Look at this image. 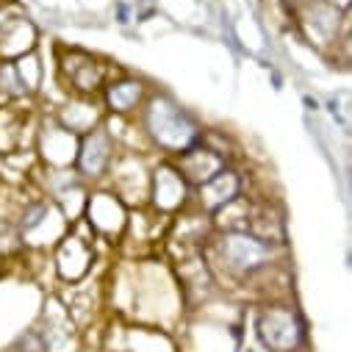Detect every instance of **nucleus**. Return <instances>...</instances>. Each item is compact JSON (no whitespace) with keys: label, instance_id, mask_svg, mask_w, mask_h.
Wrapping results in <instances>:
<instances>
[{"label":"nucleus","instance_id":"nucleus-11","mask_svg":"<svg viewBox=\"0 0 352 352\" xmlns=\"http://www.w3.org/2000/svg\"><path fill=\"white\" fill-rule=\"evenodd\" d=\"M175 166H178V172L184 175V181L189 186H203L225 166V158L217 150H211L206 142H197L178 155V164Z\"/></svg>","mask_w":352,"mask_h":352},{"label":"nucleus","instance_id":"nucleus-10","mask_svg":"<svg viewBox=\"0 0 352 352\" xmlns=\"http://www.w3.org/2000/svg\"><path fill=\"white\" fill-rule=\"evenodd\" d=\"M111 184L122 203H142L150 195V178L144 175V164L136 155H122L111 161Z\"/></svg>","mask_w":352,"mask_h":352},{"label":"nucleus","instance_id":"nucleus-15","mask_svg":"<svg viewBox=\"0 0 352 352\" xmlns=\"http://www.w3.org/2000/svg\"><path fill=\"white\" fill-rule=\"evenodd\" d=\"M106 103L114 114H131L144 103V83L133 78H120L106 83Z\"/></svg>","mask_w":352,"mask_h":352},{"label":"nucleus","instance_id":"nucleus-14","mask_svg":"<svg viewBox=\"0 0 352 352\" xmlns=\"http://www.w3.org/2000/svg\"><path fill=\"white\" fill-rule=\"evenodd\" d=\"M197 189H200V206L208 208V211H219L222 206H228L230 200L239 197V192H241V178H239L233 169L222 166L208 184H203V186H197Z\"/></svg>","mask_w":352,"mask_h":352},{"label":"nucleus","instance_id":"nucleus-2","mask_svg":"<svg viewBox=\"0 0 352 352\" xmlns=\"http://www.w3.org/2000/svg\"><path fill=\"white\" fill-rule=\"evenodd\" d=\"M142 125L144 133L150 136V142L155 147H161L169 155H181L184 150H189L192 144L200 142L203 131L197 128V122L175 103L172 98L164 95H153L147 103H142Z\"/></svg>","mask_w":352,"mask_h":352},{"label":"nucleus","instance_id":"nucleus-17","mask_svg":"<svg viewBox=\"0 0 352 352\" xmlns=\"http://www.w3.org/2000/svg\"><path fill=\"white\" fill-rule=\"evenodd\" d=\"M120 23H128V6L120 3Z\"/></svg>","mask_w":352,"mask_h":352},{"label":"nucleus","instance_id":"nucleus-7","mask_svg":"<svg viewBox=\"0 0 352 352\" xmlns=\"http://www.w3.org/2000/svg\"><path fill=\"white\" fill-rule=\"evenodd\" d=\"M0 9H3V14H0V56L23 58L25 53L34 50L36 31L14 3H6Z\"/></svg>","mask_w":352,"mask_h":352},{"label":"nucleus","instance_id":"nucleus-12","mask_svg":"<svg viewBox=\"0 0 352 352\" xmlns=\"http://www.w3.org/2000/svg\"><path fill=\"white\" fill-rule=\"evenodd\" d=\"M39 144H42V155L50 166L56 169H64L69 164H75V155H78V133L67 131L61 122H47L42 128V136H39Z\"/></svg>","mask_w":352,"mask_h":352},{"label":"nucleus","instance_id":"nucleus-5","mask_svg":"<svg viewBox=\"0 0 352 352\" xmlns=\"http://www.w3.org/2000/svg\"><path fill=\"white\" fill-rule=\"evenodd\" d=\"M258 333L270 349L275 352H292L302 341V324L297 322L294 311L289 308H270L258 319Z\"/></svg>","mask_w":352,"mask_h":352},{"label":"nucleus","instance_id":"nucleus-13","mask_svg":"<svg viewBox=\"0 0 352 352\" xmlns=\"http://www.w3.org/2000/svg\"><path fill=\"white\" fill-rule=\"evenodd\" d=\"M300 23L316 45H327V42H336L341 20H338L336 3H330V0H308L305 12L300 14Z\"/></svg>","mask_w":352,"mask_h":352},{"label":"nucleus","instance_id":"nucleus-16","mask_svg":"<svg viewBox=\"0 0 352 352\" xmlns=\"http://www.w3.org/2000/svg\"><path fill=\"white\" fill-rule=\"evenodd\" d=\"M98 120H100V109L92 103V98H80L67 103L58 122L72 133H89L92 128H98Z\"/></svg>","mask_w":352,"mask_h":352},{"label":"nucleus","instance_id":"nucleus-9","mask_svg":"<svg viewBox=\"0 0 352 352\" xmlns=\"http://www.w3.org/2000/svg\"><path fill=\"white\" fill-rule=\"evenodd\" d=\"M86 219H89L92 233L100 236H120L128 228V214H125V203L111 195V192H98L86 200L83 206Z\"/></svg>","mask_w":352,"mask_h":352},{"label":"nucleus","instance_id":"nucleus-6","mask_svg":"<svg viewBox=\"0 0 352 352\" xmlns=\"http://www.w3.org/2000/svg\"><path fill=\"white\" fill-rule=\"evenodd\" d=\"M92 236H83L80 228H72L69 233H64L58 239L61 244H58V252H56V263H58V275L64 280H80L86 272H89L92 261H95Z\"/></svg>","mask_w":352,"mask_h":352},{"label":"nucleus","instance_id":"nucleus-1","mask_svg":"<svg viewBox=\"0 0 352 352\" xmlns=\"http://www.w3.org/2000/svg\"><path fill=\"white\" fill-rule=\"evenodd\" d=\"M208 258L217 275L225 272L233 280H250L270 270L272 244L247 230H219V236L208 239Z\"/></svg>","mask_w":352,"mask_h":352},{"label":"nucleus","instance_id":"nucleus-4","mask_svg":"<svg viewBox=\"0 0 352 352\" xmlns=\"http://www.w3.org/2000/svg\"><path fill=\"white\" fill-rule=\"evenodd\" d=\"M111 161H114V139L106 128L98 125L89 133H83L78 144V155H75V166L83 178H89V181L103 178Z\"/></svg>","mask_w":352,"mask_h":352},{"label":"nucleus","instance_id":"nucleus-8","mask_svg":"<svg viewBox=\"0 0 352 352\" xmlns=\"http://www.w3.org/2000/svg\"><path fill=\"white\" fill-rule=\"evenodd\" d=\"M61 69H64L69 86L83 98H92L100 86H106V64H100L95 56L83 53V50H64Z\"/></svg>","mask_w":352,"mask_h":352},{"label":"nucleus","instance_id":"nucleus-3","mask_svg":"<svg viewBox=\"0 0 352 352\" xmlns=\"http://www.w3.org/2000/svg\"><path fill=\"white\" fill-rule=\"evenodd\" d=\"M147 197H153L155 211L172 214V211H178V208L186 206V200H189V184L184 181V175L178 172V166L169 164V161H161L153 169L150 195Z\"/></svg>","mask_w":352,"mask_h":352}]
</instances>
